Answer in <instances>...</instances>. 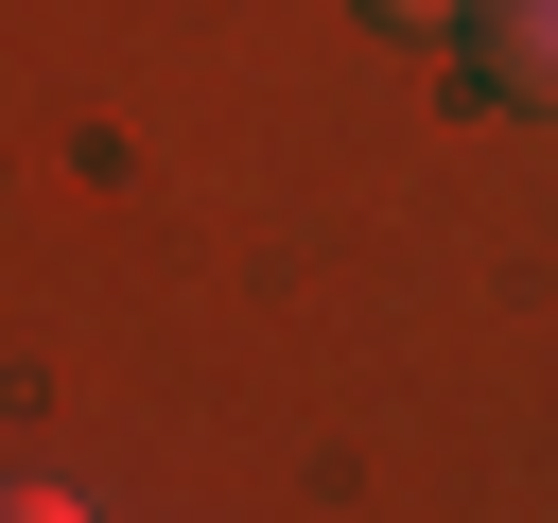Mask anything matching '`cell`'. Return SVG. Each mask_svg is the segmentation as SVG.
I'll use <instances>...</instances> for the list:
<instances>
[{
	"label": "cell",
	"mask_w": 558,
	"mask_h": 523,
	"mask_svg": "<svg viewBox=\"0 0 558 523\" xmlns=\"http://www.w3.org/2000/svg\"><path fill=\"white\" fill-rule=\"evenodd\" d=\"M488 87L506 105H558V0H488Z\"/></svg>",
	"instance_id": "6da1fadb"
},
{
	"label": "cell",
	"mask_w": 558,
	"mask_h": 523,
	"mask_svg": "<svg viewBox=\"0 0 558 523\" xmlns=\"http://www.w3.org/2000/svg\"><path fill=\"white\" fill-rule=\"evenodd\" d=\"M366 17H453V0H366Z\"/></svg>",
	"instance_id": "7a4b0ae2"
}]
</instances>
